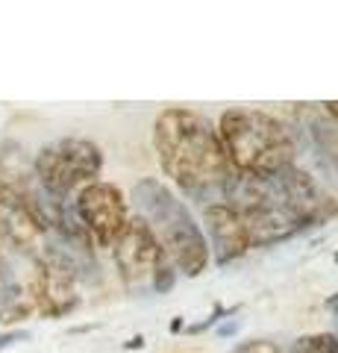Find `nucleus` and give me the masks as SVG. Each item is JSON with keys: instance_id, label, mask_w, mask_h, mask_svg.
<instances>
[{"instance_id": "obj_1", "label": "nucleus", "mask_w": 338, "mask_h": 353, "mask_svg": "<svg viewBox=\"0 0 338 353\" xmlns=\"http://www.w3.org/2000/svg\"><path fill=\"white\" fill-rule=\"evenodd\" d=\"M154 148L165 176L203 206L226 201L238 180L218 130L191 109L171 106L156 118Z\"/></svg>"}, {"instance_id": "obj_2", "label": "nucleus", "mask_w": 338, "mask_h": 353, "mask_svg": "<svg viewBox=\"0 0 338 353\" xmlns=\"http://www.w3.org/2000/svg\"><path fill=\"white\" fill-rule=\"evenodd\" d=\"M218 136L235 176L244 180H271L294 165L297 145L291 130L259 109H226L218 121Z\"/></svg>"}, {"instance_id": "obj_3", "label": "nucleus", "mask_w": 338, "mask_h": 353, "mask_svg": "<svg viewBox=\"0 0 338 353\" xmlns=\"http://www.w3.org/2000/svg\"><path fill=\"white\" fill-rule=\"evenodd\" d=\"M133 201L138 206V218L150 227L171 268L182 277H200L209 265V245H206L203 227L177 201V194L165 183L147 176L136 185Z\"/></svg>"}, {"instance_id": "obj_4", "label": "nucleus", "mask_w": 338, "mask_h": 353, "mask_svg": "<svg viewBox=\"0 0 338 353\" xmlns=\"http://www.w3.org/2000/svg\"><path fill=\"white\" fill-rule=\"evenodd\" d=\"M103 168V153L89 139H59L36 153L32 171L53 203H65L68 194L85 189Z\"/></svg>"}, {"instance_id": "obj_5", "label": "nucleus", "mask_w": 338, "mask_h": 353, "mask_svg": "<svg viewBox=\"0 0 338 353\" xmlns=\"http://www.w3.org/2000/svg\"><path fill=\"white\" fill-rule=\"evenodd\" d=\"M30 303L45 318H62L77 309V271L65 253L47 248L36 259V271L30 277Z\"/></svg>"}, {"instance_id": "obj_6", "label": "nucleus", "mask_w": 338, "mask_h": 353, "mask_svg": "<svg viewBox=\"0 0 338 353\" xmlns=\"http://www.w3.org/2000/svg\"><path fill=\"white\" fill-rule=\"evenodd\" d=\"M74 212H77V221L83 224L85 236L97 248H112L129 221L127 197L121 194V189L112 183H97V180L77 192Z\"/></svg>"}, {"instance_id": "obj_7", "label": "nucleus", "mask_w": 338, "mask_h": 353, "mask_svg": "<svg viewBox=\"0 0 338 353\" xmlns=\"http://www.w3.org/2000/svg\"><path fill=\"white\" fill-rule=\"evenodd\" d=\"M112 250H115L118 271H121V277L129 289H145V285L154 289V280L162 271L171 268V262L165 259V253H162V248L156 245L150 227L138 215L127 221L124 233L118 236Z\"/></svg>"}, {"instance_id": "obj_8", "label": "nucleus", "mask_w": 338, "mask_h": 353, "mask_svg": "<svg viewBox=\"0 0 338 353\" xmlns=\"http://www.w3.org/2000/svg\"><path fill=\"white\" fill-rule=\"evenodd\" d=\"M0 241L27 256H41L47 250V218L27 197L0 183Z\"/></svg>"}, {"instance_id": "obj_9", "label": "nucleus", "mask_w": 338, "mask_h": 353, "mask_svg": "<svg viewBox=\"0 0 338 353\" xmlns=\"http://www.w3.org/2000/svg\"><path fill=\"white\" fill-rule=\"evenodd\" d=\"M203 227H206V236H209L206 245H209V253H215L218 265L242 259L250 250V236H247L244 221L238 215V209L226 201L203 206Z\"/></svg>"}, {"instance_id": "obj_10", "label": "nucleus", "mask_w": 338, "mask_h": 353, "mask_svg": "<svg viewBox=\"0 0 338 353\" xmlns=\"http://www.w3.org/2000/svg\"><path fill=\"white\" fill-rule=\"evenodd\" d=\"M294 347H297L300 353H338V336H335V333L303 336Z\"/></svg>"}, {"instance_id": "obj_11", "label": "nucleus", "mask_w": 338, "mask_h": 353, "mask_svg": "<svg viewBox=\"0 0 338 353\" xmlns=\"http://www.w3.org/2000/svg\"><path fill=\"white\" fill-rule=\"evenodd\" d=\"M233 353H279V347L274 341H265V339H256V341H242Z\"/></svg>"}, {"instance_id": "obj_12", "label": "nucleus", "mask_w": 338, "mask_h": 353, "mask_svg": "<svg viewBox=\"0 0 338 353\" xmlns=\"http://www.w3.org/2000/svg\"><path fill=\"white\" fill-rule=\"evenodd\" d=\"M27 333H6V336H0V347H6V345H12V341H24Z\"/></svg>"}, {"instance_id": "obj_13", "label": "nucleus", "mask_w": 338, "mask_h": 353, "mask_svg": "<svg viewBox=\"0 0 338 353\" xmlns=\"http://www.w3.org/2000/svg\"><path fill=\"white\" fill-rule=\"evenodd\" d=\"M9 292V283H6V268H3V259H0V297Z\"/></svg>"}, {"instance_id": "obj_14", "label": "nucleus", "mask_w": 338, "mask_h": 353, "mask_svg": "<svg viewBox=\"0 0 338 353\" xmlns=\"http://www.w3.org/2000/svg\"><path fill=\"white\" fill-rule=\"evenodd\" d=\"M326 309H330V312L335 315V321H338V294H332L330 301H326Z\"/></svg>"}, {"instance_id": "obj_15", "label": "nucleus", "mask_w": 338, "mask_h": 353, "mask_svg": "<svg viewBox=\"0 0 338 353\" xmlns=\"http://www.w3.org/2000/svg\"><path fill=\"white\" fill-rule=\"evenodd\" d=\"M291 353H300V350H297V347H294V350H291Z\"/></svg>"}, {"instance_id": "obj_16", "label": "nucleus", "mask_w": 338, "mask_h": 353, "mask_svg": "<svg viewBox=\"0 0 338 353\" xmlns=\"http://www.w3.org/2000/svg\"><path fill=\"white\" fill-rule=\"evenodd\" d=\"M335 262H338V253H335Z\"/></svg>"}]
</instances>
